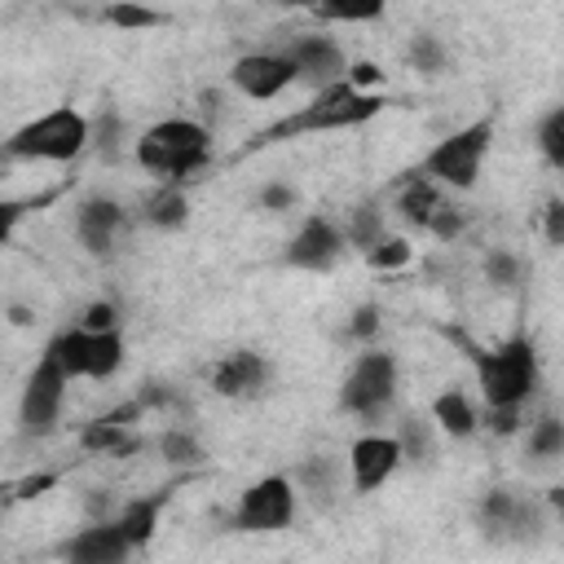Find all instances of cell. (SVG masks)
I'll list each match as a JSON object with an SVG mask.
<instances>
[{
  "label": "cell",
  "mask_w": 564,
  "mask_h": 564,
  "mask_svg": "<svg viewBox=\"0 0 564 564\" xmlns=\"http://www.w3.org/2000/svg\"><path fill=\"white\" fill-rule=\"evenodd\" d=\"M66 388H70V379L40 352V361L31 366V375L22 383V397H18V436L40 441V436L57 432V419H62V405H66Z\"/></svg>",
  "instance_id": "cell-9"
},
{
  "label": "cell",
  "mask_w": 564,
  "mask_h": 564,
  "mask_svg": "<svg viewBox=\"0 0 564 564\" xmlns=\"http://www.w3.org/2000/svg\"><path fill=\"white\" fill-rule=\"evenodd\" d=\"M159 454H163L167 463H176V467H194V463L207 458V454H203V441H198L189 427H167V432L159 436Z\"/></svg>",
  "instance_id": "cell-28"
},
{
  "label": "cell",
  "mask_w": 564,
  "mask_h": 564,
  "mask_svg": "<svg viewBox=\"0 0 564 564\" xmlns=\"http://www.w3.org/2000/svg\"><path fill=\"white\" fill-rule=\"evenodd\" d=\"M392 207L401 212V220H405V225L427 229V225H432V216L445 207V189H436V185H432V181H423L419 172H405V181L397 185Z\"/></svg>",
  "instance_id": "cell-20"
},
{
  "label": "cell",
  "mask_w": 564,
  "mask_h": 564,
  "mask_svg": "<svg viewBox=\"0 0 564 564\" xmlns=\"http://www.w3.org/2000/svg\"><path fill=\"white\" fill-rule=\"evenodd\" d=\"M22 216H26V203H18V198H0V242H9V234L18 229Z\"/></svg>",
  "instance_id": "cell-38"
},
{
  "label": "cell",
  "mask_w": 564,
  "mask_h": 564,
  "mask_svg": "<svg viewBox=\"0 0 564 564\" xmlns=\"http://www.w3.org/2000/svg\"><path fill=\"white\" fill-rule=\"evenodd\" d=\"M57 555H62V564H128L132 542L123 538V529L115 520H88L57 546Z\"/></svg>",
  "instance_id": "cell-16"
},
{
  "label": "cell",
  "mask_w": 564,
  "mask_h": 564,
  "mask_svg": "<svg viewBox=\"0 0 564 564\" xmlns=\"http://www.w3.org/2000/svg\"><path fill=\"white\" fill-rule=\"evenodd\" d=\"M300 511V494L291 485V476H260L256 485H247L234 502L229 529L238 533H282L295 524Z\"/></svg>",
  "instance_id": "cell-8"
},
{
  "label": "cell",
  "mask_w": 564,
  "mask_h": 564,
  "mask_svg": "<svg viewBox=\"0 0 564 564\" xmlns=\"http://www.w3.org/2000/svg\"><path fill=\"white\" fill-rule=\"evenodd\" d=\"M79 330H119V308L110 304V300H97V304H88L84 313H79Z\"/></svg>",
  "instance_id": "cell-34"
},
{
  "label": "cell",
  "mask_w": 564,
  "mask_h": 564,
  "mask_svg": "<svg viewBox=\"0 0 564 564\" xmlns=\"http://www.w3.org/2000/svg\"><path fill=\"white\" fill-rule=\"evenodd\" d=\"M141 410V401H132V405H123V410H115V414H101V419H93V423H84V432H79V445L84 449H93V454H132L141 441L128 432V419Z\"/></svg>",
  "instance_id": "cell-18"
},
{
  "label": "cell",
  "mask_w": 564,
  "mask_h": 564,
  "mask_svg": "<svg viewBox=\"0 0 564 564\" xmlns=\"http://www.w3.org/2000/svg\"><path fill=\"white\" fill-rule=\"evenodd\" d=\"M141 220L154 225V229H181V225L189 220V198H185V189H181V185H159V189L145 198Z\"/></svg>",
  "instance_id": "cell-24"
},
{
  "label": "cell",
  "mask_w": 564,
  "mask_h": 564,
  "mask_svg": "<svg viewBox=\"0 0 564 564\" xmlns=\"http://www.w3.org/2000/svg\"><path fill=\"white\" fill-rule=\"evenodd\" d=\"M432 427L436 432H445V436H458V441H467L476 427H480V410H476V401L463 392V388H441L436 397H432Z\"/></svg>",
  "instance_id": "cell-21"
},
{
  "label": "cell",
  "mask_w": 564,
  "mask_h": 564,
  "mask_svg": "<svg viewBox=\"0 0 564 564\" xmlns=\"http://www.w3.org/2000/svg\"><path fill=\"white\" fill-rule=\"evenodd\" d=\"M53 480H57V476H26V480L18 485V498H35V494H40V489H48Z\"/></svg>",
  "instance_id": "cell-39"
},
{
  "label": "cell",
  "mask_w": 564,
  "mask_h": 564,
  "mask_svg": "<svg viewBox=\"0 0 564 564\" xmlns=\"http://www.w3.org/2000/svg\"><path fill=\"white\" fill-rule=\"evenodd\" d=\"M524 454L538 458V463H555V458L564 454V423H560L555 414L533 419L529 432H524Z\"/></svg>",
  "instance_id": "cell-27"
},
{
  "label": "cell",
  "mask_w": 564,
  "mask_h": 564,
  "mask_svg": "<svg viewBox=\"0 0 564 564\" xmlns=\"http://www.w3.org/2000/svg\"><path fill=\"white\" fill-rule=\"evenodd\" d=\"M88 141H93V123L75 106H57V110H44L31 123H22L4 141V154L9 159H35V163H70L84 154Z\"/></svg>",
  "instance_id": "cell-4"
},
{
  "label": "cell",
  "mask_w": 564,
  "mask_h": 564,
  "mask_svg": "<svg viewBox=\"0 0 564 564\" xmlns=\"http://www.w3.org/2000/svg\"><path fill=\"white\" fill-rule=\"evenodd\" d=\"M388 106L383 93H357L352 84H330L322 88L308 106H300L291 119L273 123L269 132H260V141H273V137H295V132H335V128H361L370 123L379 110Z\"/></svg>",
  "instance_id": "cell-3"
},
{
  "label": "cell",
  "mask_w": 564,
  "mask_h": 564,
  "mask_svg": "<svg viewBox=\"0 0 564 564\" xmlns=\"http://www.w3.org/2000/svg\"><path fill=\"white\" fill-rule=\"evenodd\" d=\"M344 467H348V485H352L357 494H375L379 485H388V480L397 476L401 449H397V441H392L388 432H366V436L352 441Z\"/></svg>",
  "instance_id": "cell-15"
},
{
  "label": "cell",
  "mask_w": 564,
  "mask_h": 564,
  "mask_svg": "<svg viewBox=\"0 0 564 564\" xmlns=\"http://www.w3.org/2000/svg\"><path fill=\"white\" fill-rule=\"evenodd\" d=\"M476 388L489 414H520L538 388V348L529 335H511L498 348H476Z\"/></svg>",
  "instance_id": "cell-1"
},
{
  "label": "cell",
  "mask_w": 564,
  "mask_h": 564,
  "mask_svg": "<svg viewBox=\"0 0 564 564\" xmlns=\"http://www.w3.org/2000/svg\"><path fill=\"white\" fill-rule=\"evenodd\" d=\"M106 22H110V26L141 31V26H159L163 13H159V9H145V4H110V9H106Z\"/></svg>",
  "instance_id": "cell-31"
},
{
  "label": "cell",
  "mask_w": 564,
  "mask_h": 564,
  "mask_svg": "<svg viewBox=\"0 0 564 564\" xmlns=\"http://www.w3.org/2000/svg\"><path fill=\"white\" fill-rule=\"evenodd\" d=\"M282 57L291 62V70H295V84H308L313 93H322V88H330V84H339L344 79V70H348V57H344V48L330 40V35H300V40H291L286 48H282Z\"/></svg>",
  "instance_id": "cell-12"
},
{
  "label": "cell",
  "mask_w": 564,
  "mask_h": 564,
  "mask_svg": "<svg viewBox=\"0 0 564 564\" xmlns=\"http://www.w3.org/2000/svg\"><path fill=\"white\" fill-rule=\"evenodd\" d=\"M485 273H489L494 286H520L524 282V260L516 251H507V247H494L485 256Z\"/></svg>",
  "instance_id": "cell-30"
},
{
  "label": "cell",
  "mask_w": 564,
  "mask_h": 564,
  "mask_svg": "<svg viewBox=\"0 0 564 564\" xmlns=\"http://www.w3.org/2000/svg\"><path fill=\"white\" fill-rule=\"evenodd\" d=\"M0 511H4V494H0Z\"/></svg>",
  "instance_id": "cell-40"
},
{
  "label": "cell",
  "mask_w": 564,
  "mask_h": 564,
  "mask_svg": "<svg viewBox=\"0 0 564 564\" xmlns=\"http://www.w3.org/2000/svg\"><path fill=\"white\" fill-rule=\"evenodd\" d=\"M375 335H379V304H361V308L348 317V339L370 344Z\"/></svg>",
  "instance_id": "cell-35"
},
{
  "label": "cell",
  "mask_w": 564,
  "mask_h": 564,
  "mask_svg": "<svg viewBox=\"0 0 564 564\" xmlns=\"http://www.w3.org/2000/svg\"><path fill=\"white\" fill-rule=\"evenodd\" d=\"M405 66L419 70V75H441L449 66V48L436 31H414L410 44H405Z\"/></svg>",
  "instance_id": "cell-26"
},
{
  "label": "cell",
  "mask_w": 564,
  "mask_h": 564,
  "mask_svg": "<svg viewBox=\"0 0 564 564\" xmlns=\"http://www.w3.org/2000/svg\"><path fill=\"white\" fill-rule=\"evenodd\" d=\"M123 229H128V212H123V203L110 198V194H88V198L75 207V238H79V247H84L88 256H97V260H106V256L119 247Z\"/></svg>",
  "instance_id": "cell-13"
},
{
  "label": "cell",
  "mask_w": 564,
  "mask_h": 564,
  "mask_svg": "<svg viewBox=\"0 0 564 564\" xmlns=\"http://www.w3.org/2000/svg\"><path fill=\"white\" fill-rule=\"evenodd\" d=\"M401 388V366L397 352L388 348H366L352 357V366L339 379V410L357 414V419H379Z\"/></svg>",
  "instance_id": "cell-7"
},
{
  "label": "cell",
  "mask_w": 564,
  "mask_h": 564,
  "mask_svg": "<svg viewBox=\"0 0 564 564\" xmlns=\"http://www.w3.org/2000/svg\"><path fill=\"white\" fill-rule=\"evenodd\" d=\"M392 441H397V449H401V463H427V458H436V427H432V419L423 423V419L405 414V419L397 423Z\"/></svg>",
  "instance_id": "cell-25"
},
{
  "label": "cell",
  "mask_w": 564,
  "mask_h": 564,
  "mask_svg": "<svg viewBox=\"0 0 564 564\" xmlns=\"http://www.w3.org/2000/svg\"><path fill=\"white\" fill-rule=\"evenodd\" d=\"M44 357L66 375V379H115L128 348H123V335L119 330H79V326H66L57 330L48 344H44Z\"/></svg>",
  "instance_id": "cell-6"
},
{
  "label": "cell",
  "mask_w": 564,
  "mask_h": 564,
  "mask_svg": "<svg viewBox=\"0 0 564 564\" xmlns=\"http://www.w3.org/2000/svg\"><path fill=\"white\" fill-rule=\"evenodd\" d=\"M317 18L322 22H375V18H383V4H322L317 9Z\"/></svg>",
  "instance_id": "cell-32"
},
{
  "label": "cell",
  "mask_w": 564,
  "mask_h": 564,
  "mask_svg": "<svg viewBox=\"0 0 564 564\" xmlns=\"http://www.w3.org/2000/svg\"><path fill=\"white\" fill-rule=\"evenodd\" d=\"M370 256V264L375 269H401V264H410V256H414V247L405 242V238H383L375 251H366Z\"/></svg>",
  "instance_id": "cell-33"
},
{
  "label": "cell",
  "mask_w": 564,
  "mask_h": 564,
  "mask_svg": "<svg viewBox=\"0 0 564 564\" xmlns=\"http://www.w3.org/2000/svg\"><path fill=\"white\" fill-rule=\"evenodd\" d=\"M260 203H264L269 212H286V207L295 203V189H291V185H282V181H273V185H264V189H260Z\"/></svg>",
  "instance_id": "cell-36"
},
{
  "label": "cell",
  "mask_w": 564,
  "mask_h": 564,
  "mask_svg": "<svg viewBox=\"0 0 564 564\" xmlns=\"http://www.w3.org/2000/svg\"><path fill=\"white\" fill-rule=\"evenodd\" d=\"M291 485H295V494H308L313 502H330V498L348 485V467H344V458H335V454H308V458L295 467Z\"/></svg>",
  "instance_id": "cell-19"
},
{
  "label": "cell",
  "mask_w": 564,
  "mask_h": 564,
  "mask_svg": "<svg viewBox=\"0 0 564 564\" xmlns=\"http://www.w3.org/2000/svg\"><path fill=\"white\" fill-rule=\"evenodd\" d=\"M344 251H348V242L330 216H304V225L291 234V242L282 251V264L304 269V273H326L344 260Z\"/></svg>",
  "instance_id": "cell-11"
},
{
  "label": "cell",
  "mask_w": 564,
  "mask_h": 564,
  "mask_svg": "<svg viewBox=\"0 0 564 564\" xmlns=\"http://www.w3.org/2000/svg\"><path fill=\"white\" fill-rule=\"evenodd\" d=\"M344 242L357 247V251H375L383 238H388V216L379 212V203H352L348 216H344Z\"/></svg>",
  "instance_id": "cell-23"
},
{
  "label": "cell",
  "mask_w": 564,
  "mask_h": 564,
  "mask_svg": "<svg viewBox=\"0 0 564 564\" xmlns=\"http://www.w3.org/2000/svg\"><path fill=\"white\" fill-rule=\"evenodd\" d=\"M137 163L154 176H163V185H181L189 176H198L212 159V132L198 119H159L141 132V141L132 145Z\"/></svg>",
  "instance_id": "cell-2"
},
{
  "label": "cell",
  "mask_w": 564,
  "mask_h": 564,
  "mask_svg": "<svg viewBox=\"0 0 564 564\" xmlns=\"http://www.w3.org/2000/svg\"><path fill=\"white\" fill-rule=\"evenodd\" d=\"M163 502H167V494H150V498H132V502H123V507H119L115 524L123 529V538L132 542V551H137V546H145V542L154 538L159 516H163Z\"/></svg>",
  "instance_id": "cell-22"
},
{
  "label": "cell",
  "mask_w": 564,
  "mask_h": 564,
  "mask_svg": "<svg viewBox=\"0 0 564 564\" xmlns=\"http://www.w3.org/2000/svg\"><path fill=\"white\" fill-rule=\"evenodd\" d=\"M489 145H494V119L485 115V119H476V123H467V128L441 137V141L423 154L419 176L432 181L436 189H471L476 176H480V167H485Z\"/></svg>",
  "instance_id": "cell-5"
},
{
  "label": "cell",
  "mask_w": 564,
  "mask_h": 564,
  "mask_svg": "<svg viewBox=\"0 0 564 564\" xmlns=\"http://www.w3.org/2000/svg\"><path fill=\"white\" fill-rule=\"evenodd\" d=\"M538 150L546 154L551 167H564V110H546L538 123Z\"/></svg>",
  "instance_id": "cell-29"
},
{
  "label": "cell",
  "mask_w": 564,
  "mask_h": 564,
  "mask_svg": "<svg viewBox=\"0 0 564 564\" xmlns=\"http://www.w3.org/2000/svg\"><path fill=\"white\" fill-rule=\"evenodd\" d=\"M476 524L485 529V538L494 542H529L538 538V529L546 524L538 498L516 494V489H489L476 502Z\"/></svg>",
  "instance_id": "cell-10"
},
{
  "label": "cell",
  "mask_w": 564,
  "mask_h": 564,
  "mask_svg": "<svg viewBox=\"0 0 564 564\" xmlns=\"http://www.w3.org/2000/svg\"><path fill=\"white\" fill-rule=\"evenodd\" d=\"M229 84L251 101H273L278 93H286L295 84V70L282 53H242L229 66Z\"/></svg>",
  "instance_id": "cell-17"
},
{
  "label": "cell",
  "mask_w": 564,
  "mask_h": 564,
  "mask_svg": "<svg viewBox=\"0 0 564 564\" xmlns=\"http://www.w3.org/2000/svg\"><path fill=\"white\" fill-rule=\"evenodd\" d=\"M269 379H273V366L256 348H234L212 366V392L225 401H256L269 392Z\"/></svg>",
  "instance_id": "cell-14"
},
{
  "label": "cell",
  "mask_w": 564,
  "mask_h": 564,
  "mask_svg": "<svg viewBox=\"0 0 564 564\" xmlns=\"http://www.w3.org/2000/svg\"><path fill=\"white\" fill-rule=\"evenodd\" d=\"M542 220H546V242H551V247H560V242H564V203H560V198H551V203H546V212H542Z\"/></svg>",
  "instance_id": "cell-37"
}]
</instances>
